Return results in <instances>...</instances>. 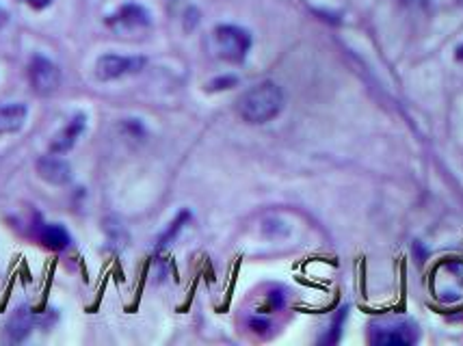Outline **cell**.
<instances>
[{"mask_svg": "<svg viewBox=\"0 0 463 346\" xmlns=\"http://www.w3.org/2000/svg\"><path fill=\"white\" fill-rule=\"evenodd\" d=\"M284 108V93L275 82H260L245 91L236 102V111L247 124H267Z\"/></svg>", "mask_w": 463, "mask_h": 346, "instance_id": "obj_1", "label": "cell"}, {"mask_svg": "<svg viewBox=\"0 0 463 346\" xmlns=\"http://www.w3.org/2000/svg\"><path fill=\"white\" fill-rule=\"evenodd\" d=\"M420 338V329L410 318H379L368 329V340L377 346H410Z\"/></svg>", "mask_w": 463, "mask_h": 346, "instance_id": "obj_2", "label": "cell"}, {"mask_svg": "<svg viewBox=\"0 0 463 346\" xmlns=\"http://www.w3.org/2000/svg\"><path fill=\"white\" fill-rule=\"evenodd\" d=\"M213 46L219 57L230 63L245 61L247 52L251 48V35L241 26H217L213 33Z\"/></svg>", "mask_w": 463, "mask_h": 346, "instance_id": "obj_3", "label": "cell"}, {"mask_svg": "<svg viewBox=\"0 0 463 346\" xmlns=\"http://www.w3.org/2000/svg\"><path fill=\"white\" fill-rule=\"evenodd\" d=\"M433 293L444 304H457L463 299V262L449 260L435 268Z\"/></svg>", "mask_w": 463, "mask_h": 346, "instance_id": "obj_4", "label": "cell"}, {"mask_svg": "<svg viewBox=\"0 0 463 346\" xmlns=\"http://www.w3.org/2000/svg\"><path fill=\"white\" fill-rule=\"evenodd\" d=\"M109 29L118 35H141L152 26L150 14L141 7V5H124L118 14H113L111 18L107 20Z\"/></svg>", "mask_w": 463, "mask_h": 346, "instance_id": "obj_5", "label": "cell"}, {"mask_svg": "<svg viewBox=\"0 0 463 346\" xmlns=\"http://www.w3.org/2000/svg\"><path fill=\"white\" fill-rule=\"evenodd\" d=\"M29 80L33 91L40 93V96H51L61 85V71L51 59L37 54V57H33L29 65Z\"/></svg>", "mask_w": 463, "mask_h": 346, "instance_id": "obj_6", "label": "cell"}, {"mask_svg": "<svg viewBox=\"0 0 463 346\" xmlns=\"http://www.w3.org/2000/svg\"><path fill=\"white\" fill-rule=\"evenodd\" d=\"M146 65V59L141 57H119V54H104L98 59L96 74L100 80H115L126 74H135Z\"/></svg>", "mask_w": 463, "mask_h": 346, "instance_id": "obj_7", "label": "cell"}, {"mask_svg": "<svg viewBox=\"0 0 463 346\" xmlns=\"http://www.w3.org/2000/svg\"><path fill=\"white\" fill-rule=\"evenodd\" d=\"M85 128H87V117H85V115H82V113L74 115V117H71L70 122L59 130L57 136H54V139H52L51 152L52 154L70 152L71 147H74V143L79 141V136L85 133Z\"/></svg>", "mask_w": 463, "mask_h": 346, "instance_id": "obj_8", "label": "cell"}, {"mask_svg": "<svg viewBox=\"0 0 463 346\" xmlns=\"http://www.w3.org/2000/svg\"><path fill=\"white\" fill-rule=\"evenodd\" d=\"M37 172L46 182L63 186L71 180V167L59 156H43L37 161Z\"/></svg>", "mask_w": 463, "mask_h": 346, "instance_id": "obj_9", "label": "cell"}, {"mask_svg": "<svg viewBox=\"0 0 463 346\" xmlns=\"http://www.w3.org/2000/svg\"><path fill=\"white\" fill-rule=\"evenodd\" d=\"M35 234L37 238H40V243L46 247V249H52V251L68 249L71 243L70 232L59 223H37Z\"/></svg>", "mask_w": 463, "mask_h": 346, "instance_id": "obj_10", "label": "cell"}, {"mask_svg": "<svg viewBox=\"0 0 463 346\" xmlns=\"http://www.w3.org/2000/svg\"><path fill=\"white\" fill-rule=\"evenodd\" d=\"M29 108L22 102H9L0 104V135H14L22 130L26 122Z\"/></svg>", "mask_w": 463, "mask_h": 346, "instance_id": "obj_11", "label": "cell"}, {"mask_svg": "<svg viewBox=\"0 0 463 346\" xmlns=\"http://www.w3.org/2000/svg\"><path fill=\"white\" fill-rule=\"evenodd\" d=\"M31 329H33V314L26 310V307H22V310H18L14 316H11L7 333L11 336V340H22L29 336Z\"/></svg>", "mask_w": 463, "mask_h": 346, "instance_id": "obj_12", "label": "cell"}, {"mask_svg": "<svg viewBox=\"0 0 463 346\" xmlns=\"http://www.w3.org/2000/svg\"><path fill=\"white\" fill-rule=\"evenodd\" d=\"M345 318H346V310H340V314H335V318H334V323H332V327H329V336L327 338H323V342H335V340L340 338V333H343V325H345Z\"/></svg>", "mask_w": 463, "mask_h": 346, "instance_id": "obj_13", "label": "cell"}, {"mask_svg": "<svg viewBox=\"0 0 463 346\" xmlns=\"http://www.w3.org/2000/svg\"><path fill=\"white\" fill-rule=\"evenodd\" d=\"M186 219H189V212H180V214H178V219H175V221L172 223V228H169V232H165V234H163V238H161V243H158V247L169 245V240H172L174 236L180 232L182 225L186 223Z\"/></svg>", "mask_w": 463, "mask_h": 346, "instance_id": "obj_14", "label": "cell"}, {"mask_svg": "<svg viewBox=\"0 0 463 346\" xmlns=\"http://www.w3.org/2000/svg\"><path fill=\"white\" fill-rule=\"evenodd\" d=\"M20 3L29 5V7H33V9H46L52 0H20Z\"/></svg>", "mask_w": 463, "mask_h": 346, "instance_id": "obj_15", "label": "cell"}, {"mask_svg": "<svg viewBox=\"0 0 463 346\" xmlns=\"http://www.w3.org/2000/svg\"><path fill=\"white\" fill-rule=\"evenodd\" d=\"M234 82H236V79H232V76H230V79L214 80V82H213V89H228V87L234 85Z\"/></svg>", "mask_w": 463, "mask_h": 346, "instance_id": "obj_16", "label": "cell"}, {"mask_svg": "<svg viewBox=\"0 0 463 346\" xmlns=\"http://www.w3.org/2000/svg\"><path fill=\"white\" fill-rule=\"evenodd\" d=\"M7 20H9V14L3 7H0V29H3V26L7 24Z\"/></svg>", "mask_w": 463, "mask_h": 346, "instance_id": "obj_17", "label": "cell"}, {"mask_svg": "<svg viewBox=\"0 0 463 346\" xmlns=\"http://www.w3.org/2000/svg\"><path fill=\"white\" fill-rule=\"evenodd\" d=\"M455 59H457V61H461V63H463V43H461L459 48H457V52H455Z\"/></svg>", "mask_w": 463, "mask_h": 346, "instance_id": "obj_18", "label": "cell"}]
</instances>
